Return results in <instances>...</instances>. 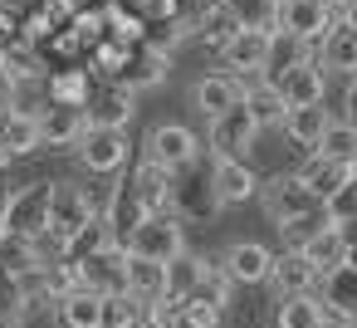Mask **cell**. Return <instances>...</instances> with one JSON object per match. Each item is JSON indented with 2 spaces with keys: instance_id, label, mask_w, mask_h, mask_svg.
Wrapping results in <instances>:
<instances>
[{
  "instance_id": "cell-18",
  "label": "cell",
  "mask_w": 357,
  "mask_h": 328,
  "mask_svg": "<svg viewBox=\"0 0 357 328\" xmlns=\"http://www.w3.org/2000/svg\"><path fill=\"white\" fill-rule=\"evenodd\" d=\"M313 59H318V69H323V74L357 79V30H352V25H342V20H333V30H328V35H323V45L313 50Z\"/></svg>"
},
{
  "instance_id": "cell-19",
  "label": "cell",
  "mask_w": 357,
  "mask_h": 328,
  "mask_svg": "<svg viewBox=\"0 0 357 328\" xmlns=\"http://www.w3.org/2000/svg\"><path fill=\"white\" fill-rule=\"evenodd\" d=\"M84 128H89L84 108H54V103H45V108H40V147H50V152L79 147Z\"/></svg>"
},
{
  "instance_id": "cell-31",
  "label": "cell",
  "mask_w": 357,
  "mask_h": 328,
  "mask_svg": "<svg viewBox=\"0 0 357 328\" xmlns=\"http://www.w3.org/2000/svg\"><path fill=\"white\" fill-rule=\"evenodd\" d=\"M201 269H206V255H191V250H181L176 260H167V299H176V304H186L191 294H196V284H201Z\"/></svg>"
},
{
  "instance_id": "cell-3",
  "label": "cell",
  "mask_w": 357,
  "mask_h": 328,
  "mask_svg": "<svg viewBox=\"0 0 357 328\" xmlns=\"http://www.w3.org/2000/svg\"><path fill=\"white\" fill-rule=\"evenodd\" d=\"M50 186H54V181H25V186H15L6 201H0L6 235H20V240H40V235H45V221H50Z\"/></svg>"
},
{
  "instance_id": "cell-4",
  "label": "cell",
  "mask_w": 357,
  "mask_h": 328,
  "mask_svg": "<svg viewBox=\"0 0 357 328\" xmlns=\"http://www.w3.org/2000/svg\"><path fill=\"white\" fill-rule=\"evenodd\" d=\"M123 250L137 255V260L167 264V260H176V255L186 250V221H181V216H142V225L128 235Z\"/></svg>"
},
{
  "instance_id": "cell-5",
  "label": "cell",
  "mask_w": 357,
  "mask_h": 328,
  "mask_svg": "<svg viewBox=\"0 0 357 328\" xmlns=\"http://www.w3.org/2000/svg\"><path fill=\"white\" fill-rule=\"evenodd\" d=\"M255 137H259V123L250 118L245 103H235V108H225L220 118L206 123V152L211 157H240V162H250Z\"/></svg>"
},
{
  "instance_id": "cell-36",
  "label": "cell",
  "mask_w": 357,
  "mask_h": 328,
  "mask_svg": "<svg viewBox=\"0 0 357 328\" xmlns=\"http://www.w3.org/2000/svg\"><path fill=\"white\" fill-rule=\"evenodd\" d=\"M191 299H206V304H215V308H225V304L235 299V284H230V274L220 269V260H206L201 284H196V294H191Z\"/></svg>"
},
{
  "instance_id": "cell-24",
  "label": "cell",
  "mask_w": 357,
  "mask_h": 328,
  "mask_svg": "<svg viewBox=\"0 0 357 328\" xmlns=\"http://www.w3.org/2000/svg\"><path fill=\"white\" fill-rule=\"evenodd\" d=\"M318 304H323V313H333V318H357V269L352 264H342V269H333L328 279H318Z\"/></svg>"
},
{
  "instance_id": "cell-20",
  "label": "cell",
  "mask_w": 357,
  "mask_h": 328,
  "mask_svg": "<svg viewBox=\"0 0 357 328\" xmlns=\"http://www.w3.org/2000/svg\"><path fill=\"white\" fill-rule=\"evenodd\" d=\"M264 284H274V299H289V294H313L318 289V274L308 269V260L294 245H284V255H274Z\"/></svg>"
},
{
  "instance_id": "cell-33",
  "label": "cell",
  "mask_w": 357,
  "mask_h": 328,
  "mask_svg": "<svg viewBox=\"0 0 357 328\" xmlns=\"http://www.w3.org/2000/svg\"><path fill=\"white\" fill-rule=\"evenodd\" d=\"M0 69L10 74V84H30V79H45V54L35 50V45H25V40H15V45H6L0 50Z\"/></svg>"
},
{
  "instance_id": "cell-38",
  "label": "cell",
  "mask_w": 357,
  "mask_h": 328,
  "mask_svg": "<svg viewBox=\"0 0 357 328\" xmlns=\"http://www.w3.org/2000/svg\"><path fill=\"white\" fill-rule=\"evenodd\" d=\"M98 328H142V304H137L132 294H108Z\"/></svg>"
},
{
  "instance_id": "cell-29",
  "label": "cell",
  "mask_w": 357,
  "mask_h": 328,
  "mask_svg": "<svg viewBox=\"0 0 357 328\" xmlns=\"http://www.w3.org/2000/svg\"><path fill=\"white\" fill-rule=\"evenodd\" d=\"M0 142H6L10 157H30V152H40V118L0 108Z\"/></svg>"
},
{
  "instance_id": "cell-34",
  "label": "cell",
  "mask_w": 357,
  "mask_h": 328,
  "mask_svg": "<svg viewBox=\"0 0 357 328\" xmlns=\"http://www.w3.org/2000/svg\"><path fill=\"white\" fill-rule=\"evenodd\" d=\"M220 6L230 10V20L240 30H264V35L279 30V6L274 0H220Z\"/></svg>"
},
{
  "instance_id": "cell-48",
  "label": "cell",
  "mask_w": 357,
  "mask_h": 328,
  "mask_svg": "<svg viewBox=\"0 0 357 328\" xmlns=\"http://www.w3.org/2000/svg\"><path fill=\"white\" fill-rule=\"evenodd\" d=\"M342 25H352V30H357V0H352V6H347V15H342Z\"/></svg>"
},
{
  "instance_id": "cell-27",
  "label": "cell",
  "mask_w": 357,
  "mask_h": 328,
  "mask_svg": "<svg viewBox=\"0 0 357 328\" xmlns=\"http://www.w3.org/2000/svg\"><path fill=\"white\" fill-rule=\"evenodd\" d=\"M162 289H167V264L128 255V264H123V294H132L137 304H152V299H162Z\"/></svg>"
},
{
  "instance_id": "cell-15",
  "label": "cell",
  "mask_w": 357,
  "mask_h": 328,
  "mask_svg": "<svg viewBox=\"0 0 357 328\" xmlns=\"http://www.w3.org/2000/svg\"><path fill=\"white\" fill-rule=\"evenodd\" d=\"M215 260H220V269L230 274V284L240 289V284H264V279H269L274 250L259 245V240H235V245H225Z\"/></svg>"
},
{
  "instance_id": "cell-42",
  "label": "cell",
  "mask_w": 357,
  "mask_h": 328,
  "mask_svg": "<svg viewBox=\"0 0 357 328\" xmlns=\"http://www.w3.org/2000/svg\"><path fill=\"white\" fill-rule=\"evenodd\" d=\"M220 318H225V308H215V304H206V299H186L176 328H220Z\"/></svg>"
},
{
  "instance_id": "cell-8",
  "label": "cell",
  "mask_w": 357,
  "mask_h": 328,
  "mask_svg": "<svg viewBox=\"0 0 357 328\" xmlns=\"http://www.w3.org/2000/svg\"><path fill=\"white\" fill-rule=\"evenodd\" d=\"M79 162H84V172H93V177H118L123 167H128V133H118V128H84V137H79Z\"/></svg>"
},
{
  "instance_id": "cell-7",
  "label": "cell",
  "mask_w": 357,
  "mask_h": 328,
  "mask_svg": "<svg viewBox=\"0 0 357 328\" xmlns=\"http://www.w3.org/2000/svg\"><path fill=\"white\" fill-rule=\"evenodd\" d=\"M269 50H274V35H264V30H235L215 54H220V64H225L230 79H264Z\"/></svg>"
},
{
  "instance_id": "cell-17",
  "label": "cell",
  "mask_w": 357,
  "mask_h": 328,
  "mask_svg": "<svg viewBox=\"0 0 357 328\" xmlns=\"http://www.w3.org/2000/svg\"><path fill=\"white\" fill-rule=\"evenodd\" d=\"M98 216H103V225H108V240L123 250V245H128V235L142 225V216H147V211H142V201L132 196V186H128V181H118V186L108 191V201L98 206Z\"/></svg>"
},
{
  "instance_id": "cell-37",
  "label": "cell",
  "mask_w": 357,
  "mask_h": 328,
  "mask_svg": "<svg viewBox=\"0 0 357 328\" xmlns=\"http://www.w3.org/2000/svg\"><path fill=\"white\" fill-rule=\"evenodd\" d=\"M318 152L333 157V162H347V167H352V157H357V128H347L342 118H333L328 133H323V142H318Z\"/></svg>"
},
{
  "instance_id": "cell-41",
  "label": "cell",
  "mask_w": 357,
  "mask_h": 328,
  "mask_svg": "<svg viewBox=\"0 0 357 328\" xmlns=\"http://www.w3.org/2000/svg\"><path fill=\"white\" fill-rule=\"evenodd\" d=\"M123 6L142 20V25H167V20H176V15H186V6L181 0H123Z\"/></svg>"
},
{
  "instance_id": "cell-50",
  "label": "cell",
  "mask_w": 357,
  "mask_h": 328,
  "mask_svg": "<svg viewBox=\"0 0 357 328\" xmlns=\"http://www.w3.org/2000/svg\"><path fill=\"white\" fill-rule=\"evenodd\" d=\"M0 235H6V221H0Z\"/></svg>"
},
{
  "instance_id": "cell-45",
  "label": "cell",
  "mask_w": 357,
  "mask_h": 328,
  "mask_svg": "<svg viewBox=\"0 0 357 328\" xmlns=\"http://www.w3.org/2000/svg\"><path fill=\"white\" fill-rule=\"evenodd\" d=\"M318 328H357V318H333V313H323Z\"/></svg>"
},
{
  "instance_id": "cell-49",
  "label": "cell",
  "mask_w": 357,
  "mask_h": 328,
  "mask_svg": "<svg viewBox=\"0 0 357 328\" xmlns=\"http://www.w3.org/2000/svg\"><path fill=\"white\" fill-rule=\"evenodd\" d=\"M10 162H15V157H10V152H6V142H0V172H6V167H10Z\"/></svg>"
},
{
  "instance_id": "cell-11",
  "label": "cell",
  "mask_w": 357,
  "mask_h": 328,
  "mask_svg": "<svg viewBox=\"0 0 357 328\" xmlns=\"http://www.w3.org/2000/svg\"><path fill=\"white\" fill-rule=\"evenodd\" d=\"M328 30H333V15H328L323 0H289V6H279V30L274 35H289V40L318 50Z\"/></svg>"
},
{
  "instance_id": "cell-13",
  "label": "cell",
  "mask_w": 357,
  "mask_h": 328,
  "mask_svg": "<svg viewBox=\"0 0 357 328\" xmlns=\"http://www.w3.org/2000/svg\"><path fill=\"white\" fill-rule=\"evenodd\" d=\"M269 89H279L284 113H289V108H313V103H323V98H328V74L318 69V59H303V64L284 69Z\"/></svg>"
},
{
  "instance_id": "cell-32",
  "label": "cell",
  "mask_w": 357,
  "mask_h": 328,
  "mask_svg": "<svg viewBox=\"0 0 357 328\" xmlns=\"http://www.w3.org/2000/svg\"><path fill=\"white\" fill-rule=\"evenodd\" d=\"M318 323H323L318 294H289V299H274V328H318Z\"/></svg>"
},
{
  "instance_id": "cell-14",
  "label": "cell",
  "mask_w": 357,
  "mask_h": 328,
  "mask_svg": "<svg viewBox=\"0 0 357 328\" xmlns=\"http://www.w3.org/2000/svg\"><path fill=\"white\" fill-rule=\"evenodd\" d=\"M132 113H137V94H128L123 84H93V94L84 103L89 128H118V133H128Z\"/></svg>"
},
{
  "instance_id": "cell-39",
  "label": "cell",
  "mask_w": 357,
  "mask_h": 328,
  "mask_svg": "<svg viewBox=\"0 0 357 328\" xmlns=\"http://www.w3.org/2000/svg\"><path fill=\"white\" fill-rule=\"evenodd\" d=\"M30 323V308L20 299V284L10 274H0V328H25Z\"/></svg>"
},
{
  "instance_id": "cell-46",
  "label": "cell",
  "mask_w": 357,
  "mask_h": 328,
  "mask_svg": "<svg viewBox=\"0 0 357 328\" xmlns=\"http://www.w3.org/2000/svg\"><path fill=\"white\" fill-rule=\"evenodd\" d=\"M323 6H328V15H333V20H342V15H347V6H352V0H323Z\"/></svg>"
},
{
  "instance_id": "cell-51",
  "label": "cell",
  "mask_w": 357,
  "mask_h": 328,
  "mask_svg": "<svg viewBox=\"0 0 357 328\" xmlns=\"http://www.w3.org/2000/svg\"><path fill=\"white\" fill-rule=\"evenodd\" d=\"M0 201H6V196H0Z\"/></svg>"
},
{
  "instance_id": "cell-16",
  "label": "cell",
  "mask_w": 357,
  "mask_h": 328,
  "mask_svg": "<svg viewBox=\"0 0 357 328\" xmlns=\"http://www.w3.org/2000/svg\"><path fill=\"white\" fill-rule=\"evenodd\" d=\"M167 74H172V54H162V50H152V45H132L113 84H123L128 94H142V89H157Z\"/></svg>"
},
{
  "instance_id": "cell-2",
  "label": "cell",
  "mask_w": 357,
  "mask_h": 328,
  "mask_svg": "<svg viewBox=\"0 0 357 328\" xmlns=\"http://www.w3.org/2000/svg\"><path fill=\"white\" fill-rule=\"evenodd\" d=\"M98 196L89 191V186H79V181H54L50 186V221H45V235L35 240L40 245V260L50 264V260H64V250L98 221Z\"/></svg>"
},
{
  "instance_id": "cell-12",
  "label": "cell",
  "mask_w": 357,
  "mask_h": 328,
  "mask_svg": "<svg viewBox=\"0 0 357 328\" xmlns=\"http://www.w3.org/2000/svg\"><path fill=\"white\" fill-rule=\"evenodd\" d=\"M128 186H132V196L142 201L147 216H176V177L167 167H157V162L142 157L137 172L128 177Z\"/></svg>"
},
{
  "instance_id": "cell-44",
  "label": "cell",
  "mask_w": 357,
  "mask_h": 328,
  "mask_svg": "<svg viewBox=\"0 0 357 328\" xmlns=\"http://www.w3.org/2000/svg\"><path fill=\"white\" fill-rule=\"evenodd\" d=\"M342 123L357 128V79H347V94H342Z\"/></svg>"
},
{
  "instance_id": "cell-9",
  "label": "cell",
  "mask_w": 357,
  "mask_h": 328,
  "mask_svg": "<svg viewBox=\"0 0 357 328\" xmlns=\"http://www.w3.org/2000/svg\"><path fill=\"white\" fill-rule=\"evenodd\" d=\"M206 186H211V201L215 206H245V201L259 196V172L250 162H240V157H215Z\"/></svg>"
},
{
  "instance_id": "cell-10",
  "label": "cell",
  "mask_w": 357,
  "mask_h": 328,
  "mask_svg": "<svg viewBox=\"0 0 357 328\" xmlns=\"http://www.w3.org/2000/svg\"><path fill=\"white\" fill-rule=\"evenodd\" d=\"M69 264H74V274H79V289L98 294V299L123 294V264H128V250L103 245V250H93V255H84V260H69Z\"/></svg>"
},
{
  "instance_id": "cell-6",
  "label": "cell",
  "mask_w": 357,
  "mask_h": 328,
  "mask_svg": "<svg viewBox=\"0 0 357 328\" xmlns=\"http://www.w3.org/2000/svg\"><path fill=\"white\" fill-rule=\"evenodd\" d=\"M147 162H157V167H167L172 177H181L186 167H196V157H201V137L186 128V123H157L152 133H147V152H142Z\"/></svg>"
},
{
  "instance_id": "cell-43",
  "label": "cell",
  "mask_w": 357,
  "mask_h": 328,
  "mask_svg": "<svg viewBox=\"0 0 357 328\" xmlns=\"http://www.w3.org/2000/svg\"><path fill=\"white\" fill-rule=\"evenodd\" d=\"M181 323V304L176 299H152V304H142V328H176Z\"/></svg>"
},
{
  "instance_id": "cell-47",
  "label": "cell",
  "mask_w": 357,
  "mask_h": 328,
  "mask_svg": "<svg viewBox=\"0 0 357 328\" xmlns=\"http://www.w3.org/2000/svg\"><path fill=\"white\" fill-rule=\"evenodd\" d=\"M6 98H10V74L0 69V108H6Z\"/></svg>"
},
{
  "instance_id": "cell-26",
  "label": "cell",
  "mask_w": 357,
  "mask_h": 328,
  "mask_svg": "<svg viewBox=\"0 0 357 328\" xmlns=\"http://www.w3.org/2000/svg\"><path fill=\"white\" fill-rule=\"evenodd\" d=\"M294 177H298V181H303L318 201H328V196H333V191L352 177V167H347V162H333V157H323V152H308V162H303Z\"/></svg>"
},
{
  "instance_id": "cell-35",
  "label": "cell",
  "mask_w": 357,
  "mask_h": 328,
  "mask_svg": "<svg viewBox=\"0 0 357 328\" xmlns=\"http://www.w3.org/2000/svg\"><path fill=\"white\" fill-rule=\"evenodd\" d=\"M40 264H45V260H40V245H35V240L0 235V274L20 279V274H30V269H40Z\"/></svg>"
},
{
  "instance_id": "cell-30",
  "label": "cell",
  "mask_w": 357,
  "mask_h": 328,
  "mask_svg": "<svg viewBox=\"0 0 357 328\" xmlns=\"http://www.w3.org/2000/svg\"><path fill=\"white\" fill-rule=\"evenodd\" d=\"M98 318H103V299L89 294V289H74V294H64L54 304V323L59 328H98Z\"/></svg>"
},
{
  "instance_id": "cell-1",
  "label": "cell",
  "mask_w": 357,
  "mask_h": 328,
  "mask_svg": "<svg viewBox=\"0 0 357 328\" xmlns=\"http://www.w3.org/2000/svg\"><path fill=\"white\" fill-rule=\"evenodd\" d=\"M255 201H259L264 216L279 225V235H289V245H303L308 235H318L323 225H333L328 211H323V201H318L294 172H279V177L259 181V196H255Z\"/></svg>"
},
{
  "instance_id": "cell-25",
  "label": "cell",
  "mask_w": 357,
  "mask_h": 328,
  "mask_svg": "<svg viewBox=\"0 0 357 328\" xmlns=\"http://www.w3.org/2000/svg\"><path fill=\"white\" fill-rule=\"evenodd\" d=\"M328 123H333L328 103H313V108H289L279 128L289 133V142H294V147H303V152H318V142H323Z\"/></svg>"
},
{
  "instance_id": "cell-28",
  "label": "cell",
  "mask_w": 357,
  "mask_h": 328,
  "mask_svg": "<svg viewBox=\"0 0 357 328\" xmlns=\"http://www.w3.org/2000/svg\"><path fill=\"white\" fill-rule=\"evenodd\" d=\"M235 30L240 25L230 20V10L220 6V0H196V6H191V40H206V45L220 50Z\"/></svg>"
},
{
  "instance_id": "cell-23",
  "label": "cell",
  "mask_w": 357,
  "mask_h": 328,
  "mask_svg": "<svg viewBox=\"0 0 357 328\" xmlns=\"http://www.w3.org/2000/svg\"><path fill=\"white\" fill-rule=\"evenodd\" d=\"M191 103H196V113L211 123V118H220L225 108L240 103V79H230V74H206V79L191 84Z\"/></svg>"
},
{
  "instance_id": "cell-40",
  "label": "cell",
  "mask_w": 357,
  "mask_h": 328,
  "mask_svg": "<svg viewBox=\"0 0 357 328\" xmlns=\"http://www.w3.org/2000/svg\"><path fill=\"white\" fill-rule=\"evenodd\" d=\"M323 211H328L333 225H352V221H357V172H352V177L323 201Z\"/></svg>"
},
{
  "instance_id": "cell-22",
  "label": "cell",
  "mask_w": 357,
  "mask_h": 328,
  "mask_svg": "<svg viewBox=\"0 0 357 328\" xmlns=\"http://www.w3.org/2000/svg\"><path fill=\"white\" fill-rule=\"evenodd\" d=\"M89 94H93V74L84 64H69V69L45 74V103H54V108H84Z\"/></svg>"
},
{
  "instance_id": "cell-21",
  "label": "cell",
  "mask_w": 357,
  "mask_h": 328,
  "mask_svg": "<svg viewBox=\"0 0 357 328\" xmlns=\"http://www.w3.org/2000/svg\"><path fill=\"white\" fill-rule=\"evenodd\" d=\"M303 260H308V269L318 274V279H328L333 269H342L347 264V240H342V230L337 225H323L318 235H308L303 245H294Z\"/></svg>"
}]
</instances>
